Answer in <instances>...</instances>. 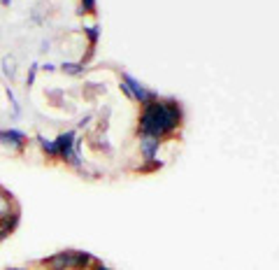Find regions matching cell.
I'll return each mask as SVG.
<instances>
[{
  "label": "cell",
  "instance_id": "1",
  "mask_svg": "<svg viewBox=\"0 0 279 270\" xmlns=\"http://www.w3.org/2000/svg\"><path fill=\"white\" fill-rule=\"evenodd\" d=\"M186 112L114 63L63 72L10 131L0 151L86 182L161 173L182 147Z\"/></svg>",
  "mask_w": 279,
  "mask_h": 270
},
{
  "label": "cell",
  "instance_id": "2",
  "mask_svg": "<svg viewBox=\"0 0 279 270\" xmlns=\"http://www.w3.org/2000/svg\"><path fill=\"white\" fill-rule=\"evenodd\" d=\"M96 0H0V131L42 72L96 63Z\"/></svg>",
  "mask_w": 279,
  "mask_h": 270
},
{
  "label": "cell",
  "instance_id": "3",
  "mask_svg": "<svg viewBox=\"0 0 279 270\" xmlns=\"http://www.w3.org/2000/svg\"><path fill=\"white\" fill-rule=\"evenodd\" d=\"M19 221H21V203L7 186L0 184V242L7 240L19 228Z\"/></svg>",
  "mask_w": 279,
  "mask_h": 270
}]
</instances>
